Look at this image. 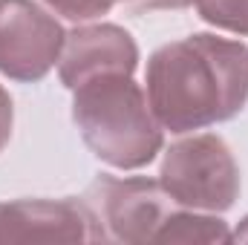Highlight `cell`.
<instances>
[{
    "instance_id": "13",
    "label": "cell",
    "mask_w": 248,
    "mask_h": 245,
    "mask_svg": "<svg viewBox=\"0 0 248 245\" xmlns=\"http://www.w3.org/2000/svg\"><path fill=\"white\" fill-rule=\"evenodd\" d=\"M231 240H237V243H248V216L237 225V231L231 234Z\"/></svg>"
},
{
    "instance_id": "3",
    "label": "cell",
    "mask_w": 248,
    "mask_h": 245,
    "mask_svg": "<svg viewBox=\"0 0 248 245\" xmlns=\"http://www.w3.org/2000/svg\"><path fill=\"white\" fill-rule=\"evenodd\" d=\"M159 184L179 208L225 214L240 196V165L222 136L199 133L165 150Z\"/></svg>"
},
{
    "instance_id": "5",
    "label": "cell",
    "mask_w": 248,
    "mask_h": 245,
    "mask_svg": "<svg viewBox=\"0 0 248 245\" xmlns=\"http://www.w3.org/2000/svg\"><path fill=\"white\" fill-rule=\"evenodd\" d=\"M66 32L35 0H0V72L20 84L44 81L58 63Z\"/></svg>"
},
{
    "instance_id": "6",
    "label": "cell",
    "mask_w": 248,
    "mask_h": 245,
    "mask_svg": "<svg viewBox=\"0 0 248 245\" xmlns=\"http://www.w3.org/2000/svg\"><path fill=\"white\" fill-rule=\"evenodd\" d=\"M0 243H98V228L81 199L0 202Z\"/></svg>"
},
{
    "instance_id": "10",
    "label": "cell",
    "mask_w": 248,
    "mask_h": 245,
    "mask_svg": "<svg viewBox=\"0 0 248 245\" xmlns=\"http://www.w3.org/2000/svg\"><path fill=\"white\" fill-rule=\"evenodd\" d=\"M119 0H46V6L55 15H61L66 20H75V23H87V20L104 17V15H110V9Z\"/></svg>"
},
{
    "instance_id": "7",
    "label": "cell",
    "mask_w": 248,
    "mask_h": 245,
    "mask_svg": "<svg viewBox=\"0 0 248 245\" xmlns=\"http://www.w3.org/2000/svg\"><path fill=\"white\" fill-rule=\"evenodd\" d=\"M136 66H139V44L124 26L90 23L66 32L61 58H58V75H61V84L72 92L87 78H95L104 72L133 75Z\"/></svg>"
},
{
    "instance_id": "8",
    "label": "cell",
    "mask_w": 248,
    "mask_h": 245,
    "mask_svg": "<svg viewBox=\"0 0 248 245\" xmlns=\"http://www.w3.org/2000/svg\"><path fill=\"white\" fill-rule=\"evenodd\" d=\"M156 243H231V231L217 214L176 208Z\"/></svg>"
},
{
    "instance_id": "1",
    "label": "cell",
    "mask_w": 248,
    "mask_h": 245,
    "mask_svg": "<svg viewBox=\"0 0 248 245\" xmlns=\"http://www.w3.org/2000/svg\"><path fill=\"white\" fill-rule=\"evenodd\" d=\"M147 101L170 133L231 122L248 104V46L208 32L159 46L144 72Z\"/></svg>"
},
{
    "instance_id": "11",
    "label": "cell",
    "mask_w": 248,
    "mask_h": 245,
    "mask_svg": "<svg viewBox=\"0 0 248 245\" xmlns=\"http://www.w3.org/2000/svg\"><path fill=\"white\" fill-rule=\"evenodd\" d=\"M12 127H15V104H12V95L6 92V87L0 84V150L9 144Z\"/></svg>"
},
{
    "instance_id": "2",
    "label": "cell",
    "mask_w": 248,
    "mask_h": 245,
    "mask_svg": "<svg viewBox=\"0 0 248 245\" xmlns=\"http://www.w3.org/2000/svg\"><path fill=\"white\" fill-rule=\"evenodd\" d=\"M72 122L93 156L119 170L147 168L165 144L147 92L127 72H104L78 84Z\"/></svg>"
},
{
    "instance_id": "12",
    "label": "cell",
    "mask_w": 248,
    "mask_h": 245,
    "mask_svg": "<svg viewBox=\"0 0 248 245\" xmlns=\"http://www.w3.org/2000/svg\"><path fill=\"white\" fill-rule=\"evenodd\" d=\"M119 3H130L133 9L159 12V9H185V6H193L196 0H119Z\"/></svg>"
},
{
    "instance_id": "9",
    "label": "cell",
    "mask_w": 248,
    "mask_h": 245,
    "mask_svg": "<svg viewBox=\"0 0 248 245\" xmlns=\"http://www.w3.org/2000/svg\"><path fill=\"white\" fill-rule=\"evenodd\" d=\"M196 12L222 32L248 35V0H196Z\"/></svg>"
},
{
    "instance_id": "4",
    "label": "cell",
    "mask_w": 248,
    "mask_h": 245,
    "mask_svg": "<svg viewBox=\"0 0 248 245\" xmlns=\"http://www.w3.org/2000/svg\"><path fill=\"white\" fill-rule=\"evenodd\" d=\"M95 228L98 243H156L168 216L179 208L159 179L147 176H110L101 173L81 196Z\"/></svg>"
}]
</instances>
